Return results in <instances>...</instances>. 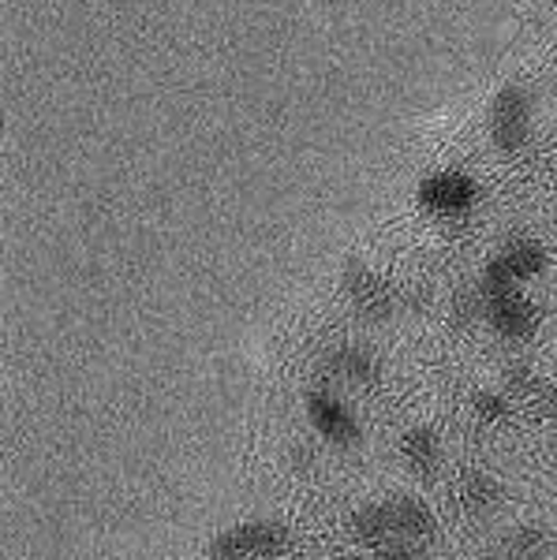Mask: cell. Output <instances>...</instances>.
I'll use <instances>...</instances> for the list:
<instances>
[{"label": "cell", "mask_w": 557, "mask_h": 560, "mask_svg": "<svg viewBox=\"0 0 557 560\" xmlns=\"http://www.w3.org/2000/svg\"><path fill=\"white\" fill-rule=\"evenodd\" d=\"M401 459L411 475H434L442 464V438L430 427H411L401 438Z\"/></svg>", "instance_id": "9c48e42d"}, {"label": "cell", "mask_w": 557, "mask_h": 560, "mask_svg": "<svg viewBox=\"0 0 557 560\" xmlns=\"http://www.w3.org/2000/svg\"><path fill=\"white\" fill-rule=\"evenodd\" d=\"M307 419L311 427L329 441V445H356L359 441V422L356 415L348 411L345 400H337L326 388H314L307 393Z\"/></svg>", "instance_id": "5b68a950"}, {"label": "cell", "mask_w": 557, "mask_h": 560, "mask_svg": "<svg viewBox=\"0 0 557 560\" xmlns=\"http://www.w3.org/2000/svg\"><path fill=\"white\" fill-rule=\"evenodd\" d=\"M479 198V187L475 179H468L464 173H434L419 184V202L423 210H430L434 217H461L468 213Z\"/></svg>", "instance_id": "277c9868"}, {"label": "cell", "mask_w": 557, "mask_h": 560, "mask_svg": "<svg viewBox=\"0 0 557 560\" xmlns=\"http://www.w3.org/2000/svg\"><path fill=\"white\" fill-rule=\"evenodd\" d=\"M487 325L501 340H527L538 329V311L532 300L520 295V288H513L487 300Z\"/></svg>", "instance_id": "8992f818"}, {"label": "cell", "mask_w": 557, "mask_h": 560, "mask_svg": "<svg viewBox=\"0 0 557 560\" xmlns=\"http://www.w3.org/2000/svg\"><path fill=\"white\" fill-rule=\"evenodd\" d=\"M326 374L345 385H371L379 382V359L367 348H337L326 359Z\"/></svg>", "instance_id": "30bf717a"}, {"label": "cell", "mask_w": 557, "mask_h": 560, "mask_svg": "<svg viewBox=\"0 0 557 560\" xmlns=\"http://www.w3.org/2000/svg\"><path fill=\"white\" fill-rule=\"evenodd\" d=\"M550 453L557 456V433H554V438H550Z\"/></svg>", "instance_id": "2e32d148"}, {"label": "cell", "mask_w": 557, "mask_h": 560, "mask_svg": "<svg viewBox=\"0 0 557 560\" xmlns=\"http://www.w3.org/2000/svg\"><path fill=\"white\" fill-rule=\"evenodd\" d=\"M543 269H546L543 243L513 240L509 247H501L498 255L487 261V269H483V277H479L483 300H490V295H501V292H513V288H520L524 280L538 277Z\"/></svg>", "instance_id": "7a4b0ae2"}, {"label": "cell", "mask_w": 557, "mask_h": 560, "mask_svg": "<svg viewBox=\"0 0 557 560\" xmlns=\"http://www.w3.org/2000/svg\"><path fill=\"white\" fill-rule=\"evenodd\" d=\"M374 560H423L416 553V546H404V541H393V546L374 549Z\"/></svg>", "instance_id": "9a60e30c"}, {"label": "cell", "mask_w": 557, "mask_h": 560, "mask_svg": "<svg viewBox=\"0 0 557 560\" xmlns=\"http://www.w3.org/2000/svg\"><path fill=\"white\" fill-rule=\"evenodd\" d=\"M385 504H390L397 541H404V546H427V541H434L438 516L423 497H393V501H385Z\"/></svg>", "instance_id": "52a82bcc"}, {"label": "cell", "mask_w": 557, "mask_h": 560, "mask_svg": "<svg viewBox=\"0 0 557 560\" xmlns=\"http://www.w3.org/2000/svg\"><path fill=\"white\" fill-rule=\"evenodd\" d=\"M532 135V94L520 86H501L490 102V139L498 150H520Z\"/></svg>", "instance_id": "3957f363"}, {"label": "cell", "mask_w": 557, "mask_h": 560, "mask_svg": "<svg viewBox=\"0 0 557 560\" xmlns=\"http://www.w3.org/2000/svg\"><path fill=\"white\" fill-rule=\"evenodd\" d=\"M352 535L363 541L367 549H382L393 546L397 535H393V516H390V504H363V509L352 516Z\"/></svg>", "instance_id": "4fadbf2b"}, {"label": "cell", "mask_w": 557, "mask_h": 560, "mask_svg": "<svg viewBox=\"0 0 557 560\" xmlns=\"http://www.w3.org/2000/svg\"><path fill=\"white\" fill-rule=\"evenodd\" d=\"M498 549L506 560H543L546 549H550V535L538 523H520V527H509L501 535Z\"/></svg>", "instance_id": "7c38bea8"}, {"label": "cell", "mask_w": 557, "mask_h": 560, "mask_svg": "<svg viewBox=\"0 0 557 560\" xmlns=\"http://www.w3.org/2000/svg\"><path fill=\"white\" fill-rule=\"evenodd\" d=\"M501 501H506V490H501L498 478L487 471H472L461 482V509L468 512L472 520H483V516H490V512H498Z\"/></svg>", "instance_id": "8fae6325"}, {"label": "cell", "mask_w": 557, "mask_h": 560, "mask_svg": "<svg viewBox=\"0 0 557 560\" xmlns=\"http://www.w3.org/2000/svg\"><path fill=\"white\" fill-rule=\"evenodd\" d=\"M345 292H348V300L356 303V311L363 314L367 322H382L385 314H390V306H393L390 284H385L382 277H374L371 269H363V266H348Z\"/></svg>", "instance_id": "ba28073f"}, {"label": "cell", "mask_w": 557, "mask_h": 560, "mask_svg": "<svg viewBox=\"0 0 557 560\" xmlns=\"http://www.w3.org/2000/svg\"><path fill=\"white\" fill-rule=\"evenodd\" d=\"M289 527L277 520H251L236 527L221 530L218 538L206 546L210 560H255V557H277L289 549Z\"/></svg>", "instance_id": "6da1fadb"}, {"label": "cell", "mask_w": 557, "mask_h": 560, "mask_svg": "<svg viewBox=\"0 0 557 560\" xmlns=\"http://www.w3.org/2000/svg\"><path fill=\"white\" fill-rule=\"evenodd\" d=\"M472 411L483 427H498V422H506L509 411H513V396L498 393V388H479V393L472 396Z\"/></svg>", "instance_id": "5bb4252c"}]
</instances>
